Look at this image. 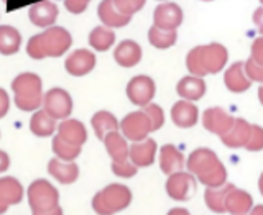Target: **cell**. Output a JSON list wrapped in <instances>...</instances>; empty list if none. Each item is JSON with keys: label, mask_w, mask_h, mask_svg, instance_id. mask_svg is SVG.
<instances>
[{"label": "cell", "mask_w": 263, "mask_h": 215, "mask_svg": "<svg viewBox=\"0 0 263 215\" xmlns=\"http://www.w3.org/2000/svg\"><path fill=\"white\" fill-rule=\"evenodd\" d=\"M90 125H92L94 133L101 142H104V138L109 133H112V131H120V122L109 110L96 112L92 115V119H90Z\"/></svg>", "instance_id": "obj_26"}, {"label": "cell", "mask_w": 263, "mask_h": 215, "mask_svg": "<svg viewBox=\"0 0 263 215\" xmlns=\"http://www.w3.org/2000/svg\"><path fill=\"white\" fill-rule=\"evenodd\" d=\"M252 209H253V199L247 191L234 187L232 191L229 192L226 199V212L232 215H245V213H250Z\"/></svg>", "instance_id": "obj_29"}, {"label": "cell", "mask_w": 263, "mask_h": 215, "mask_svg": "<svg viewBox=\"0 0 263 215\" xmlns=\"http://www.w3.org/2000/svg\"><path fill=\"white\" fill-rule=\"evenodd\" d=\"M132 202V191L125 184H109L92 197V209L97 215H114L125 210Z\"/></svg>", "instance_id": "obj_6"}, {"label": "cell", "mask_w": 263, "mask_h": 215, "mask_svg": "<svg viewBox=\"0 0 263 215\" xmlns=\"http://www.w3.org/2000/svg\"><path fill=\"white\" fill-rule=\"evenodd\" d=\"M166 215H191L186 209H171Z\"/></svg>", "instance_id": "obj_45"}, {"label": "cell", "mask_w": 263, "mask_h": 215, "mask_svg": "<svg viewBox=\"0 0 263 215\" xmlns=\"http://www.w3.org/2000/svg\"><path fill=\"white\" fill-rule=\"evenodd\" d=\"M166 192L173 201L186 202L193 199L196 192V179L193 172L179 171L175 174H170L166 181Z\"/></svg>", "instance_id": "obj_10"}, {"label": "cell", "mask_w": 263, "mask_h": 215, "mask_svg": "<svg viewBox=\"0 0 263 215\" xmlns=\"http://www.w3.org/2000/svg\"><path fill=\"white\" fill-rule=\"evenodd\" d=\"M13 102L23 112H36L43 107V81L35 72H22L12 81Z\"/></svg>", "instance_id": "obj_4"}, {"label": "cell", "mask_w": 263, "mask_h": 215, "mask_svg": "<svg viewBox=\"0 0 263 215\" xmlns=\"http://www.w3.org/2000/svg\"><path fill=\"white\" fill-rule=\"evenodd\" d=\"M22 46V35L20 31L10 25H2L0 27V54L12 56L18 53Z\"/></svg>", "instance_id": "obj_31"}, {"label": "cell", "mask_w": 263, "mask_h": 215, "mask_svg": "<svg viewBox=\"0 0 263 215\" xmlns=\"http://www.w3.org/2000/svg\"><path fill=\"white\" fill-rule=\"evenodd\" d=\"M235 187V184L226 183L220 187H208L204 192V201L205 205L212 210L214 213H226V199L229 192Z\"/></svg>", "instance_id": "obj_30"}, {"label": "cell", "mask_w": 263, "mask_h": 215, "mask_svg": "<svg viewBox=\"0 0 263 215\" xmlns=\"http://www.w3.org/2000/svg\"><path fill=\"white\" fill-rule=\"evenodd\" d=\"M160 169L164 172V174H175V172L183 171L186 160L183 153H181L175 145H163V148L160 150Z\"/></svg>", "instance_id": "obj_24"}, {"label": "cell", "mask_w": 263, "mask_h": 215, "mask_svg": "<svg viewBox=\"0 0 263 215\" xmlns=\"http://www.w3.org/2000/svg\"><path fill=\"white\" fill-rule=\"evenodd\" d=\"M252 22L257 27L258 33L263 36V5H260L258 8H255V12L252 15Z\"/></svg>", "instance_id": "obj_43"}, {"label": "cell", "mask_w": 263, "mask_h": 215, "mask_svg": "<svg viewBox=\"0 0 263 215\" xmlns=\"http://www.w3.org/2000/svg\"><path fill=\"white\" fill-rule=\"evenodd\" d=\"M258 101H260V104L263 105V84L258 87Z\"/></svg>", "instance_id": "obj_48"}, {"label": "cell", "mask_w": 263, "mask_h": 215, "mask_svg": "<svg viewBox=\"0 0 263 215\" xmlns=\"http://www.w3.org/2000/svg\"><path fill=\"white\" fill-rule=\"evenodd\" d=\"M115 43V33L112 28H107V27H96L90 30L89 33V45L94 51L99 53H104V51H109V49L114 46Z\"/></svg>", "instance_id": "obj_32"}, {"label": "cell", "mask_w": 263, "mask_h": 215, "mask_svg": "<svg viewBox=\"0 0 263 215\" xmlns=\"http://www.w3.org/2000/svg\"><path fill=\"white\" fill-rule=\"evenodd\" d=\"M8 109H10V97L0 87V119H4L8 113Z\"/></svg>", "instance_id": "obj_42"}, {"label": "cell", "mask_w": 263, "mask_h": 215, "mask_svg": "<svg viewBox=\"0 0 263 215\" xmlns=\"http://www.w3.org/2000/svg\"><path fill=\"white\" fill-rule=\"evenodd\" d=\"M48 172L60 184H74L79 178V166L74 161H63L60 158H51L48 161Z\"/></svg>", "instance_id": "obj_19"}, {"label": "cell", "mask_w": 263, "mask_h": 215, "mask_svg": "<svg viewBox=\"0 0 263 215\" xmlns=\"http://www.w3.org/2000/svg\"><path fill=\"white\" fill-rule=\"evenodd\" d=\"M27 199L33 215L53 213L60 205V192L46 179H35L27 189Z\"/></svg>", "instance_id": "obj_5"}, {"label": "cell", "mask_w": 263, "mask_h": 215, "mask_svg": "<svg viewBox=\"0 0 263 215\" xmlns=\"http://www.w3.org/2000/svg\"><path fill=\"white\" fill-rule=\"evenodd\" d=\"M148 41H150V45L156 49H168L176 45L178 31L161 30L153 25V27H150V30H148Z\"/></svg>", "instance_id": "obj_33"}, {"label": "cell", "mask_w": 263, "mask_h": 215, "mask_svg": "<svg viewBox=\"0 0 263 215\" xmlns=\"http://www.w3.org/2000/svg\"><path fill=\"white\" fill-rule=\"evenodd\" d=\"M96 64H97L96 54L90 51V49L81 48V49H76V51H72L66 57L64 69L74 77H82L92 71L96 68Z\"/></svg>", "instance_id": "obj_13"}, {"label": "cell", "mask_w": 263, "mask_h": 215, "mask_svg": "<svg viewBox=\"0 0 263 215\" xmlns=\"http://www.w3.org/2000/svg\"><path fill=\"white\" fill-rule=\"evenodd\" d=\"M58 120L53 119L45 109H40L36 112H33L31 119H30V131L35 136L40 138H46L56 133L58 130Z\"/></svg>", "instance_id": "obj_28"}, {"label": "cell", "mask_w": 263, "mask_h": 215, "mask_svg": "<svg viewBox=\"0 0 263 215\" xmlns=\"http://www.w3.org/2000/svg\"><path fill=\"white\" fill-rule=\"evenodd\" d=\"M114 4L122 13L134 16L146 5V0H114Z\"/></svg>", "instance_id": "obj_37"}, {"label": "cell", "mask_w": 263, "mask_h": 215, "mask_svg": "<svg viewBox=\"0 0 263 215\" xmlns=\"http://www.w3.org/2000/svg\"><path fill=\"white\" fill-rule=\"evenodd\" d=\"M250 215H263V205H255L250 210Z\"/></svg>", "instance_id": "obj_46"}, {"label": "cell", "mask_w": 263, "mask_h": 215, "mask_svg": "<svg viewBox=\"0 0 263 215\" xmlns=\"http://www.w3.org/2000/svg\"><path fill=\"white\" fill-rule=\"evenodd\" d=\"M82 2H86V4H89V2H90V0H82Z\"/></svg>", "instance_id": "obj_50"}, {"label": "cell", "mask_w": 263, "mask_h": 215, "mask_svg": "<svg viewBox=\"0 0 263 215\" xmlns=\"http://www.w3.org/2000/svg\"><path fill=\"white\" fill-rule=\"evenodd\" d=\"M258 2H260V5H263V0H258Z\"/></svg>", "instance_id": "obj_52"}, {"label": "cell", "mask_w": 263, "mask_h": 215, "mask_svg": "<svg viewBox=\"0 0 263 215\" xmlns=\"http://www.w3.org/2000/svg\"><path fill=\"white\" fill-rule=\"evenodd\" d=\"M171 120L179 128H191L199 122V109L194 102L181 99L171 107Z\"/></svg>", "instance_id": "obj_15"}, {"label": "cell", "mask_w": 263, "mask_h": 215, "mask_svg": "<svg viewBox=\"0 0 263 215\" xmlns=\"http://www.w3.org/2000/svg\"><path fill=\"white\" fill-rule=\"evenodd\" d=\"M120 131L122 135L132 143L135 142H143L148 138V135L153 131V123L152 119L148 117V113L142 110H135L127 113L120 122Z\"/></svg>", "instance_id": "obj_7"}, {"label": "cell", "mask_w": 263, "mask_h": 215, "mask_svg": "<svg viewBox=\"0 0 263 215\" xmlns=\"http://www.w3.org/2000/svg\"><path fill=\"white\" fill-rule=\"evenodd\" d=\"M184 20L183 8L175 2H160L153 12V25L161 30L178 31Z\"/></svg>", "instance_id": "obj_11"}, {"label": "cell", "mask_w": 263, "mask_h": 215, "mask_svg": "<svg viewBox=\"0 0 263 215\" xmlns=\"http://www.w3.org/2000/svg\"><path fill=\"white\" fill-rule=\"evenodd\" d=\"M8 168H10V158H8V154L5 151L0 150V174L5 172Z\"/></svg>", "instance_id": "obj_44"}, {"label": "cell", "mask_w": 263, "mask_h": 215, "mask_svg": "<svg viewBox=\"0 0 263 215\" xmlns=\"http://www.w3.org/2000/svg\"><path fill=\"white\" fill-rule=\"evenodd\" d=\"M23 186L16 178H0V215H4L10 205H16L23 201Z\"/></svg>", "instance_id": "obj_14"}, {"label": "cell", "mask_w": 263, "mask_h": 215, "mask_svg": "<svg viewBox=\"0 0 263 215\" xmlns=\"http://www.w3.org/2000/svg\"><path fill=\"white\" fill-rule=\"evenodd\" d=\"M104 146L112 161H127L130 160V145L128 140L122 135V131H112L104 138Z\"/></svg>", "instance_id": "obj_27"}, {"label": "cell", "mask_w": 263, "mask_h": 215, "mask_svg": "<svg viewBox=\"0 0 263 215\" xmlns=\"http://www.w3.org/2000/svg\"><path fill=\"white\" fill-rule=\"evenodd\" d=\"M235 119L222 107H209L202 112V125L211 133L217 135L219 138L226 135L234 127Z\"/></svg>", "instance_id": "obj_12"}, {"label": "cell", "mask_w": 263, "mask_h": 215, "mask_svg": "<svg viewBox=\"0 0 263 215\" xmlns=\"http://www.w3.org/2000/svg\"><path fill=\"white\" fill-rule=\"evenodd\" d=\"M250 60L263 66V36L253 40V43L250 46Z\"/></svg>", "instance_id": "obj_40"}, {"label": "cell", "mask_w": 263, "mask_h": 215, "mask_svg": "<svg viewBox=\"0 0 263 215\" xmlns=\"http://www.w3.org/2000/svg\"><path fill=\"white\" fill-rule=\"evenodd\" d=\"M247 151L257 153L263 150V127L260 125H252V131L249 136V142L245 145Z\"/></svg>", "instance_id": "obj_36"}, {"label": "cell", "mask_w": 263, "mask_h": 215, "mask_svg": "<svg viewBox=\"0 0 263 215\" xmlns=\"http://www.w3.org/2000/svg\"><path fill=\"white\" fill-rule=\"evenodd\" d=\"M156 92V84L150 76H145V74H140L128 81L127 84V97L128 101L138 105V107H146L148 104H152L153 97Z\"/></svg>", "instance_id": "obj_9"}, {"label": "cell", "mask_w": 263, "mask_h": 215, "mask_svg": "<svg viewBox=\"0 0 263 215\" xmlns=\"http://www.w3.org/2000/svg\"><path fill=\"white\" fill-rule=\"evenodd\" d=\"M205 89L208 87H205L204 77H197V76H193V74H189V76H184L178 82L176 92L181 99H184V101L196 102V101H201L205 95Z\"/></svg>", "instance_id": "obj_25"}, {"label": "cell", "mask_w": 263, "mask_h": 215, "mask_svg": "<svg viewBox=\"0 0 263 215\" xmlns=\"http://www.w3.org/2000/svg\"><path fill=\"white\" fill-rule=\"evenodd\" d=\"M72 45L71 33L63 27H49L43 33L35 35L28 40L27 53L31 60H45V57H60Z\"/></svg>", "instance_id": "obj_3"}, {"label": "cell", "mask_w": 263, "mask_h": 215, "mask_svg": "<svg viewBox=\"0 0 263 215\" xmlns=\"http://www.w3.org/2000/svg\"><path fill=\"white\" fill-rule=\"evenodd\" d=\"M51 148H53V153L56 158H60L63 161H76V158L81 154L82 146L78 145H71L60 135H54L53 136V142H51Z\"/></svg>", "instance_id": "obj_34"}, {"label": "cell", "mask_w": 263, "mask_h": 215, "mask_svg": "<svg viewBox=\"0 0 263 215\" xmlns=\"http://www.w3.org/2000/svg\"><path fill=\"white\" fill-rule=\"evenodd\" d=\"M224 84L230 92H234V94H243L250 89L252 81L247 76L245 63L237 61L232 66H229L224 74Z\"/></svg>", "instance_id": "obj_18"}, {"label": "cell", "mask_w": 263, "mask_h": 215, "mask_svg": "<svg viewBox=\"0 0 263 215\" xmlns=\"http://www.w3.org/2000/svg\"><path fill=\"white\" fill-rule=\"evenodd\" d=\"M250 131H252V123H249L245 119H235L234 127L226 135L220 136V142L227 148H232V150L245 148L247 142H249Z\"/></svg>", "instance_id": "obj_23"}, {"label": "cell", "mask_w": 263, "mask_h": 215, "mask_svg": "<svg viewBox=\"0 0 263 215\" xmlns=\"http://www.w3.org/2000/svg\"><path fill=\"white\" fill-rule=\"evenodd\" d=\"M229 51L220 43H208L193 48L186 54V69L197 77L217 74L227 66Z\"/></svg>", "instance_id": "obj_2"}, {"label": "cell", "mask_w": 263, "mask_h": 215, "mask_svg": "<svg viewBox=\"0 0 263 215\" xmlns=\"http://www.w3.org/2000/svg\"><path fill=\"white\" fill-rule=\"evenodd\" d=\"M158 2H168V0H158Z\"/></svg>", "instance_id": "obj_51"}, {"label": "cell", "mask_w": 263, "mask_h": 215, "mask_svg": "<svg viewBox=\"0 0 263 215\" xmlns=\"http://www.w3.org/2000/svg\"><path fill=\"white\" fill-rule=\"evenodd\" d=\"M43 109L56 120H66L72 113V97L68 90L53 87L45 92Z\"/></svg>", "instance_id": "obj_8"}, {"label": "cell", "mask_w": 263, "mask_h": 215, "mask_svg": "<svg viewBox=\"0 0 263 215\" xmlns=\"http://www.w3.org/2000/svg\"><path fill=\"white\" fill-rule=\"evenodd\" d=\"M112 172L115 176L123 178V179H128V178H134L137 172H138V166H135L134 163L130 160L127 161H112Z\"/></svg>", "instance_id": "obj_35"}, {"label": "cell", "mask_w": 263, "mask_h": 215, "mask_svg": "<svg viewBox=\"0 0 263 215\" xmlns=\"http://www.w3.org/2000/svg\"><path fill=\"white\" fill-rule=\"evenodd\" d=\"M97 16L101 23L107 28H123L132 22V16L122 13L117 7H115L114 0H102L97 7Z\"/></svg>", "instance_id": "obj_17"}, {"label": "cell", "mask_w": 263, "mask_h": 215, "mask_svg": "<svg viewBox=\"0 0 263 215\" xmlns=\"http://www.w3.org/2000/svg\"><path fill=\"white\" fill-rule=\"evenodd\" d=\"M156 151H158V146L152 138L135 142L130 145V161L138 168H148L155 163Z\"/></svg>", "instance_id": "obj_20"}, {"label": "cell", "mask_w": 263, "mask_h": 215, "mask_svg": "<svg viewBox=\"0 0 263 215\" xmlns=\"http://www.w3.org/2000/svg\"><path fill=\"white\" fill-rule=\"evenodd\" d=\"M58 15H60L58 5L54 2H49V0H45V2H38L35 5H31L30 10H28L30 22L35 25V27H40V28L53 27V25L56 23V20H58Z\"/></svg>", "instance_id": "obj_16"}, {"label": "cell", "mask_w": 263, "mask_h": 215, "mask_svg": "<svg viewBox=\"0 0 263 215\" xmlns=\"http://www.w3.org/2000/svg\"><path fill=\"white\" fill-rule=\"evenodd\" d=\"M56 135H60L64 142H68L71 145L82 146L87 142V130L84 127V123L76 120V119H66L58 123Z\"/></svg>", "instance_id": "obj_22"}, {"label": "cell", "mask_w": 263, "mask_h": 215, "mask_svg": "<svg viewBox=\"0 0 263 215\" xmlns=\"http://www.w3.org/2000/svg\"><path fill=\"white\" fill-rule=\"evenodd\" d=\"M189 172L208 187H220L227 183V169L211 148H197L186 160Z\"/></svg>", "instance_id": "obj_1"}, {"label": "cell", "mask_w": 263, "mask_h": 215, "mask_svg": "<svg viewBox=\"0 0 263 215\" xmlns=\"http://www.w3.org/2000/svg\"><path fill=\"white\" fill-rule=\"evenodd\" d=\"M245 71L252 82H260V84H263V66L261 64H257L249 57V60L245 61Z\"/></svg>", "instance_id": "obj_39"}, {"label": "cell", "mask_w": 263, "mask_h": 215, "mask_svg": "<svg viewBox=\"0 0 263 215\" xmlns=\"http://www.w3.org/2000/svg\"><path fill=\"white\" fill-rule=\"evenodd\" d=\"M258 189H260V194L263 196V172H261L260 178H258Z\"/></svg>", "instance_id": "obj_47"}, {"label": "cell", "mask_w": 263, "mask_h": 215, "mask_svg": "<svg viewBox=\"0 0 263 215\" xmlns=\"http://www.w3.org/2000/svg\"><path fill=\"white\" fill-rule=\"evenodd\" d=\"M89 4L82 2V0H64V7L66 10L74 13V15H79V13H84L86 8H87Z\"/></svg>", "instance_id": "obj_41"}, {"label": "cell", "mask_w": 263, "mask_h": 215, "mask_svg": "<svg viewBox=\"0 0 263 215\" xmlns=\"http://www.w3.org/2000/svg\"><path fill=\"white\" fill-rule=\"evenodd\" d=\"M143 110L148 113V117L152 119V123H153V131L160 130L163 125H164V112L160 105L156 104H148L146 107H143Z\"/></svg>", "instance_id": "obj_38"}, {"label": "cell", "mask_w": 263, "mask_h": 215, "mask_svg": "<svg viewBox=\"0 0 263 215\" xmlns=\"http://www.w3.org/2000/svg\"><path fill=\"white\" fill-rule=\"evenodd\" d=\"M142 46L134 40H123L114 49V60L122 68H134L142 61Z\"/></svg>", "instance_id": "obj_21"}, {"label": "cell", "mask_w": 263, "mask_h": 215, "mask_svg": "<svg viewBox=\"0 0 263 215\" xmlns=\"http://www.w3.org/2000/svg\"><path fill=\"white\" fill-rule=\"evenodd\" d=\"M201 2H212V0H201Z\"/></svg>", "instance_id": "obj_49"}]
</instances>
